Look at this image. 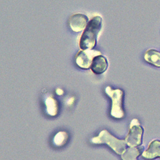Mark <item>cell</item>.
<instances>
[{"label": "cell", "mask_w": 160, "mask_h": 160, "mask_svg": "<svg viewBox=\"0 0 160 160\" xmlns=\"http://www.w3.org/2000/svg\"><path fill=\"white\" fill-rule=\"evenodd\" d=\"M144 59L148 64L160 68V52L156 50H148L144 55Z\"/></svg>", "instance_id": "cell-9"}, {"label": "cell", "mask_w": 160, "mask_h": 160, "mask_svg": "<svg viewBox=\"0 0 160 160\" xmlns=\"http://www.w3.org/2000/svg\"><path fill=\"white\" fill-rule=\"evenodd\" d=\"M99 55H101V52L97 50H81L78 53L75 57V62L81 69H89L91 68L93 59Z\"/></svg>", "instance_id": "cell-5"}, {"label": "cell", "mask_w": 160, "mask_h": 160, "mask_svg": "<svg viewBox=\"0 0 160 160\" xmlns=\"http://www.w3.org/2000/svg\"><path fill=\"white\" fill-rule=\"evenodd\" d=\"M91 142L93 144H106L118 154L121 155L126 151L125 140L117 138L106 130H103L99 133L98 136L91 138Z\"/></svg>", "instance_id": "cell-2"}, {"label": "cell", "mask_w": 160, "mask_h": 160, "mask_svg": "<svg viewBox=\"0 0 160 160\" xmlns=\"http://www.w3.org/2000/svg\"><path fill=\"white\" fill-rule=\"evenodd\" d=\"M56 93L59 96H61L64 93V91L60 88H58V89L56 90Z\"/></svg>", "instance_id": "cell-13"}, {"label": "cell", "mask_w": 160, "mask_h": 160, "mask_svg": "<svg viewBox=\"0 0 160 160\" xmlns=\"http://www.w3.org/2000/svg\"><path fill=\"white\" fill-rule=\"evenodd\" d=\"M143 128L140 126L139 121L134 118L130 124L129 129L125 138L128 146L130 148H137L142 144Z\"/></svg>", "instance_id": "cell-4"}, {"label": "cell", "mask_w": 160, "mask_h": 160, "mask_svg": "<svg viewBox=\"0 0 160 160\" xmlns=\"http://www.w3.org/2000/svg\"><path fill=\"white\" fill-rule=\"evenodd\" d=\"M46 111L48 114L51 117H55L58 112V105L56 99L49 97L45 101Z\"/></svg>", "instance_id": "cell-10"}, {"label": "cell", "mask_w": 160, "mask_h": 160, "mask_svg": "<svg viewBox=\"0 0 160 160\" xmlns=\"http://www.w3.org/2000/svg\"><path fill=\"white\" fill-rule=\"evenodd\" d=\"M88 22L87 17L80 13L72 15L69 20V26L75 32H80L84 31L86 29Z\"/></svg>", "instance_id": "cell-6"}, {"label": "cell", "mask_w": 160, "mask_h": 160, "mask_svg": "<svg viewBox=\"0 0 160 160\" xmlns=\"http://www.w3.org/2000/svg\"><path fill=\"white\" fill-rule=\"evenodd\" d=\"M142 156L148 160H153L157 158H160V140H153L150 142L148 149L142 152Z\"/></svg>", "instance_id": "cell-7"}, {"label": "cell", "mask_w": 160, "mask_h": 160, "mask_svg": "<svg viewBox=\"0 0 160 160\" xmlns=\"http://www.w3.org/2000/svg\"><path fill=\"white\" fill-rule=\"evenodd\" d=\"M105 93L112 101L111 115L115 118H123L125 114L122 108L123 92L120 89H113L108 86L105 88Z\"/></svg>", "instance_id": "cell-3"}, {"label": "cell", "mask_w": 160, "mask_h": 160, "mask_svg": "<svg viewBox=\"0 0 160 160\" xmlns=\"http://www.w3.org/2000/svg\"><path fill=\"white\" fill-rule=\"evenodd\" d=\"M102 28V18L100 16L93 17L88 22L80 38L79 46L82 50L93 49L95 47Z\"/></svg>", "instance_id": "cell-1"}, {"label": "cell", "mask_w": 160, "mask_h": 160, "mask_svg": "<svg viewBox=\"0 0 160 160\" xmlns=\"http://www.w3.org/2000/svg\"><path fill=\"white\" fill-rule=\"evenodd\" d=\"M68 135L66 131H59L53 137V142L56 146L62 147L68 142Z\"/></svg>", "instance_id": "cell-12"}, {"label": "cell", "mask_w": 160, "mask_h": 160, "mask_svg": "<svg viewBox=\"0 0 160 160\" xmlns=\"http://www.w3.org/2000/svg\"><path fill=\"white\" fill-rule=\"evenodd\" d=\"M108 68V60L105 57L99 55L93 59L90 68L95 74L99 75L104 73Z\"/></svg>", "instance_id": "cell-8"}, {"label": "cell", "mask_w": 160, "mask_h": 160, "mask_svg": "<svg viewBox=\"0 0 160 160\" xmlns=\"http://www.w3.org/2000/svg\"><path fill=\"white\" fill-rule=\"evenodd\" d=\"M141 149L139 148H129L121 155L122 160H137L140 155Z\"/></svg>", "instance_id": "cell-11"}]
</instances>
